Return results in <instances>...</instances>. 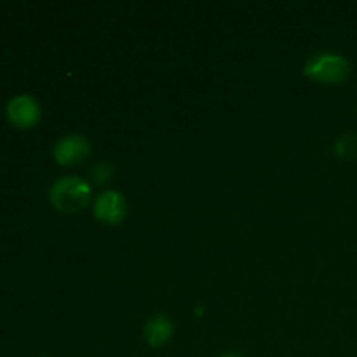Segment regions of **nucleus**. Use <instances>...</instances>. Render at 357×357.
<instances>
[{
    "instance_id": "obj_1",
    "label": "nucleus",
    "mask_w": 357,
    "mask_h": 357,
    "mask_svg": "<svg viewBox=\"0 0 357 357\" xmlns=\"http://www.w3.org/2000/svg\"><path fill=\"white\" fill-rule=\"evenodd\" d=\"M49 201L61 213H79L89 204L91 187L79 176L59 178L49 190Z\"/></svg>"
},
{
    "instance_id": "obj_2",
    "label": "nucleus",
    "mask_w": 357,
    "mask_h": 357,
    "mask_svg": "<svg viewBox=\"0 0 357 357\" xmlns=\"http://www.w3.org/2000/svg\"><path fill=\"white\" fill-rule=\"evenodd\" d=\"M303 73L310 80L323 86H338L344 82L351 73V63L340 54L333 52H321L307 61Z\"/></svg>"
},
{
    "instance_id": "obj_3",
    "label": "nucleus",
    "mask_w": 357,
    "mask_h": 357,
    "mask_svg": "<svg viewBox=\"0 0 357 357\" xmlns=\"http://www.w3.org/2000/svg\"><path fill=\"white\" fill-rule=\"evenodd\" d=\"M7 121L17 129H31L42 117L40 103L31 94H17L6 105Z\"/></svg>"
},
{
    "instance_id": "obj_4",
    "label": "nucleus",
    "mask_w": 357,
    "mask_h": 357,
    "mask_svg": "<svg viewBox=\"0 0 357 357\" xmlns=\"http://www.w3.org/2000/svg\"><path fill=\"white\" fill-rule=\"evenodd\" d=\"M91 145L84 136L68 135L58 139L52 149V157L59 166H75L89 157Z\"/></svg>"
},
{
    "instance_id": "obj_5",
    "label": "nucleus",
    "mask_w": 357,
    "mask_h": 357,
    "mask_svg": "<svg viewBox=\"0 0 357 357\" xmlns=\"http://www.w3.org/2000/svg\"><path fill=\"white\" fill-rule=\"evenodd\" d=\"M128 215V202L117 190H107L94 201V216L107 225H119Z\"/></svg>"
},
{
    "instance_id": "obj_6",
    "label": "nucleus",
    "mask_w": 357,
    "mask_h": 357,
    "mask_svg": "<svg viewBox=\"0 0 357 357\" xmlns=\"http://www.w3.org/2000/svg\"><path fill=\"white\" fill-rule=\"evenodd\" d=\"M173 323L167 316L164 314H157V316L150 317L145 324V330H143V337L145 342L152 349H160L162 345H166L167 342L173 337Z\"/></svg>"
},
{
    "instance_id": "obj_7",
    "label": "nucleus",
    "mask_w": 357,
    "mask_h": 357,
    "mask_svg": "<svg viewBox=\"0 0 357 357\" xmlns=\"http://www.w3.org/2000/svg\"><path fill=\"white\" fill-rule=\"evenodd\" d=\"M337 155L344 157V159H357V135L356 132H349L338 138L337 145Z\"/></svg>"
},
{
    "instance_id": "obj_8",
    "label": "nucleus",
    "mask_w": 357,
    "mask_h": 357,
    "mask_svg": "<svg viewBox=\"0 0 357 357\" xmlns=\"http://www.w3.org/2000/svg\"><path fill=\"white\" fill-rule=\"evenodd\" d=\"M112 176H114V167L108 162H98L96 166H93V169H91V178L100 185L107 183Z\"/></svg>"
},
{
    "instance_id": "obj_9",
    "label": "nucleus",
    "mask_w": 357,
    "mask_h": 357,
    "mask_svg": "<svg viewBox=\"0 0 357 357\" xmlns=\"http://www.w3.org/2000/svg\"><path fill=\"white\" fill-rule=\"evenodd\" d=\"M222 357H244V356H241V354H234V352H232V354H225V356H222Z\"/></svg>"
}]
</instances>
